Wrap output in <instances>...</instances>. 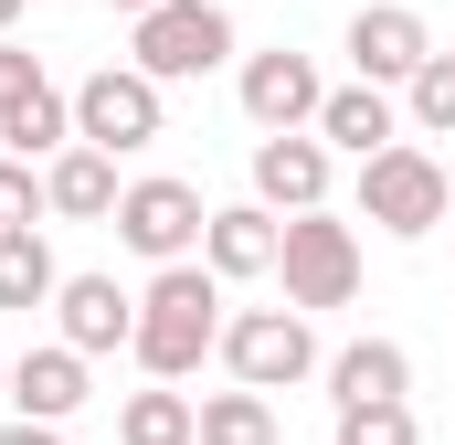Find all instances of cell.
<instances>
[{"label":"cell","mask_w":455,"mask_h":445,"mask_svg":"<svg viewBox=\"0 0 455 445\" xmlns=\"http://www.w3.org/2000/svg\"><path fill=\"white\" fill-rule=\"evenodd\" d=\"M127 350H138V371H148V382H170V392H180V382L223 350V276H212L202 255H191V265H159V276H148V297H138V339H127Z\"/></svg>","instance_id":"6da1fadb"},{"label":"cell","mask_w":455,"mask_h":445,"mask_svg":"<svg viewBox=\"0 0 455 445\" xmlns=\"http://www.w3.org/2000/svg\"><path fill=\"white\" fill-rule=\"evenodd\" d=\"M127 64H138L148 85L212 75V64H233V11L223 0H159L148 21H127Z\"/></svg>","instance_id":"7a4b0ae2"},{"label":"cell","mask_w":455,"mask_h":445,"mask_svg":"<svg viewBox=\"0 0 455 445\" xmlns=\"http://www.w3.org/2000/svg\"><path fill=\"white\" fill-rule=\"evenodd\" d=\"M445 202H455V181H445V159L435 149H381V159H360V222H381L392 244H424L435 222H445Z\"/></svg>","instance_id":"3957f363"},{"label":"cell","mask_w":455,"mask_h":445,"mask_svg":"<svg viewBox=\"0 0 455 445\" xmlns=\"http://www.w3.org/2000/svg\"><path fill=\"white\" fill-rule=\"evenodd\" d=\"M223 371L243 392H286V382H318L329 350L297 308H243V319H223Z\"/></svg>","instance_id":"277c9868"},{"label":"cell","mask_w":455,"mask_h":445,"mask_svg":"<svg viewBox=\"0 0 455 445\" xmlns=\"http://www.w3.org/2000/svg\"><path fill=\"white\" fill-rule=\"evenodd\" d=\"M202 233H212V202H202L191 181H170V170H148V181L116 191V244L148 255V265H191Z\"/></svg>","instance_id":"5b68a950"},{"label":"cell","mask_w":455,"mask_h":445,"mask_svg":"<svg viewBox=\"0 0 455 445\" xmlns=\"http://www.w3.org/2000/svg\"><path fill=\"white\" fill-rule=\"evenodd\" d=\"M275 276H286V308L307 319V308H349L360 297V233L339 213H297L286 222V244H275Z\"/></svg>","instance_id":"8992f818"},{"label":"cell","mask_w":455,"mask_h":445,"mask_svg":"<svg viewBox=\"0 0 455 445\" xmlns=\"http://www.w3.org/2000/svg\"><path fill=\"white\" fill-rule=\"evenodd\" d=\"M159 127H170V85H148L138 64H107V75H85V85H75V138H85V149H107V159L148 149Z\"/></svg>","instance_id":"52a82bcc"},{"label":"cell","mask_w":455,"mask_h":445,"mask_svg":"<svg viewBox=\"0 0 455 445\" xmlns=\"http://www.w3.org/2000/svg\"><path fill=\"white\" fill-rule=\"evenodd\" d=\"M435 64V32H424V11H403V0H371V11H349V85H413Z\"/></svg>","instance_id":"ba28073f"},{"label":"cell","mask_w":455,"mask_h":445,"mask_svg":"<svg viewBox=\"0 0 455 445\" xmlns=\"http://www.w3.org/2000/svg\"><path fill=\"white\" fill-rule=\"evenodd\" d=\"M318 107H329V75L307 64V53H243V117L265 127V138H297V127H318Z\"/></svg>","instance_id":"9c48e42d"},{"label":"cell","mask_w":455,"mask_h":445,"mask_svg":"<svg viewBox=\"0 0 455 445\" xmlns=\"http://www.w3.org/2000/svg\"><path fill=\"white\" fill-rule=\"evenodd\" d=\"M254 202H265L275 222L329 213V138H318V127H297V138H254Z\"/></svg>","instance_id":"30bf717a"},{"label":"cell","mask_w":455,"mask_h":445,"mask_svg":"<svg viewBox=\"0 0 455 445\" xmlns=\"http://www.w3.org/2000/svg\"><path fill=\"white\" fill-rule=\"evenodd\" d=\"M53 319H64V350L75 360H96V350H127L138 339V297L116 276H64L53 287Z\"/></svg>","instance_id":"8fae6325"},{"label":"cell","mask_w":455,"mask_h":445,"mask_svg":"<svg viewBox=\"0 0 455 445\" xmlns=\"http://www.w3.org/2000/svg\"><path fill=\"white\" fill-rule=\"evenodd\" d=\"M275 244H286V222L265 213V202H223L212 233H202V265L223 287H243V276H275Z\"/></svg>","instance_id":"7c38bea8"},{"label":"cell","mask_w":455,"mask_h":445,"mask_svg":"<svg viewBox=\"0 0 455 445\" xmlns=\"http://www.w3.org/2000/svg\"><path fill=\"white\" fill-rule=\"evenodd\" d=\"M116 191H127L116 159L85 149V138H75L64 159H43V213H64V222H116Z\"/></svg>","instance_id":"4fadbf2b"},{"label":"cell","mask_w":455,"mask_h":445,"mask_svg":"<svg viewBox=\"0 0 455 445\" xmlns=\"http://www.w3.org/2000/svg\"><path fill=\"white\" fill-rule=\"evenodd\" d=\"M318 138L349 149V159H381V149H403V96H381V85H329Z\"/></svg>","instance_id":"5bb4252c"},{"label":"cell","mask_w":455,"mask_h":445,"mask_svg":"<svg viewBox=\"0 0 455 445\" xmlns=\"http://www.w3.org/2000/svg\"><path fill=\"white\" fill-rule=\"evenodd\" d=\"M75 403H85V360H75L64 339H53V350H21V360H11V414H21V425H64Z\"/></svg>","instance_id":"9a60e30c"},{"label":"cell","mask_w":455,"mask_h":445,"mask_svg":"<svg viewBox=\"0 0 455 445\" xmlns=\"http://www.w3.org/2000/svg\"><path fill=\"white\" fill-rule=\"evenodd\" d=\"M329 403H403L413 392V360H403V339H349V350H329Z\"/></svg>","instance_id":"2e32d148"},{"label":"cell","mask_w":455,"mask_h":445,"mask_svg":"<svg viewBox=\"0 0 455 445\" xmlns=\"http://www.w3.org/2000/svg\"><path fill=\"white\" fill-rule=\"evenodd\" d=\"M116 445H202V403H191V392H170V382H148V392H127Z\"/></svg>","instance_id":"e0dca14e"},{"label":"cell","mask_w":455,"mask_h":445,"mask_svg":"<svg viewBox=\"0 0 455 445\" xmlns=\"http://www.w3.org/2000/svg\"><path fill=\"white\" fill-rule=\"evenodd\" d=\"M0 138H11V159H21V170H32V159H64V149H75V96H64V85H43L32 107L0 117Z\"/></svg>","instance_id":"ac0fdd59"},{"label":"cell","mask_w":455,"mask_h":445,"mask_svg":"<svg viewBox=\"0 0 455 445\" xmlns=\"http://www.w3.org/2000/svg\"><path fill=\"white\" fill-rule=\"evenodd\" d=\"M53 287H64V265L43 244V222L32 233H0V308H53Z\"/></svg>","instance_id":"d6986e66"},{"label":"cell","mask_w":455,"mask_h":445,"mask_svg":"<svg viewBox=\"0 0 455 445\" xmlns=\"http://www.w3.org/2000/svg\"><path fill=\"white\" fill-rule=\"evenodd\" d=\"M202 445H275V403L265 392H202Z\"/></svg>","instance_id":"ffe728a7"},{"label":"cell","mask_w":455,"mask_h":445,"mask_svg":"<svg viewBox=\"0 0 455 445\" xmlns=\"http://www.w3.org/2000/svg\"><path fill=\"white\" fill-rule=\"evenodd\" d=\"M403 117H413L424 138H455V53H435V64L403 85Z\"/></svg>","instance_id":"44dd1931"},{"label":"cell","mask_w":455,"mask_h":445,"mask_svg":"<svg viewBox=\"0 0 455 445\" xmlns=\"http://www.w3.org/2000/svg\"><path fill=\"white\" fill-rule=\"evenodd\" d=\"M339 445H424L413 403H339Z\"/></svg>","instance_id":"7402d4cb"},{"label":"cell","mask_w":455,"mask_h":445,"mask_svg":"<svg viewBox=\"0 0 455 445\" xmlns=\"http://www.w3.org/2000/svg\"><path fill=\"white\" fill-rule=\"evenodd\" d=\"M32 222H43V181L21 159H0V233H32Z\"/></svg>","instance_id":"603a6c76"},{"label":"cell","mask_w":455,"mask_h":445,"mask_svg":"<svg viewBox=\"0 0 455 445\" xmlns=\"http://www.w3.org/2000/svg\"><path fill=\"white\" fill-rule=\"evenodd\" d=\"M43 85H53V75H43V53H21V43H0V117H11V107H32Z\"/></svg>","instance_id":"cb8c5ba5"},{"label":"cell","mask_w":455,"mask_h":445,"mask_svg":"<svg viewBox=\"0 0 455 445\" xmlns=\"http://www.w3.org/2000/svg\"><path fill=\"white\" fill-rule=\"evenodd\" d=\"M0 445H64V425H0Z\"/></svg>","instance_id":"d4e9b609"},{"label":"cell","mask_w":455,"mask_h":445,"mask_svg":"<svg viewBox=\"0 0 455 445\" xmlns=\"http://www.w3.org/2000/svg\"><path fill=\"white\" fill-rule=\"evenodd\" d=\"M107 11H127V21H148V11H159V0H107Z\"/></svg>","instance_id":"484cf974"},{"label":"cell","mask_w":455,"mask_h":445,"mask_svg":"<svg viewBox=\"0 0 455 445\" xmlns=\"http://www.w3.org/2000/svg\"><path fill=\"white\" fill-rule=\"evenodd\" d=\"M11 21H21V0H0V43H11Z\"/></svg>","instance_id":"4316f807"},{"label":"cell","mask_w":455,"mask_h":445,"mask_svg":"<svg viewBox=\"0 0 455 445\" xmlns=\"http://www.w3.org/2000/svg\"><path fill=\"white\" fill-rule=\"evenodd\" d=\"M0 403H11V360H0Z\"/></svg>","instance_id":"83f0119b"}]
</instances>
